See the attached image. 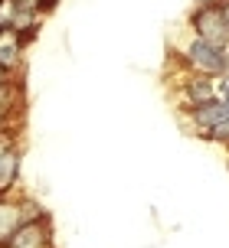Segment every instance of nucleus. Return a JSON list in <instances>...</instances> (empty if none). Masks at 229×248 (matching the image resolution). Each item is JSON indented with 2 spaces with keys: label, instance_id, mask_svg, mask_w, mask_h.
I'll use <instances>...</instances> for the list:
<instances>
[{
  "label": "nucleus",
  "instance_id": "10",
  "mask_svg": "<svg viewBox=\"0 0 229 248\" xmlns=\"http://www.w3.org/2000/svg\"><path fill=\"white\" fill-rule=\"evenodd\" d=\"M13 20H16V3L0 0V30H13Z\"/></svg>",
  "mask_w": 229,
  "mask_h": 248
},
{
  "label": "nucleus",
  "instance_id": "13",
  "mask_svg": "<svg viewBox=\"0 0 229 248\" xmlns=\"http://www.w3.org/2000/svg\"><path fill=\"white\" fill-rule=\"evenodd\" d=\"M7 78H13V75H7V72H0V85H3V82H7Z\"/></svg>",
  "mask_w": 229,
  "mask_h": 248
},
{
  "label": "nucleus",
  "instance_id": "14",
  "mask_svg": "<svg viewBox=\"0 0 229 248\" xmlns=\"http://www.w3.org/2000/svg\"><path fill=\"white\" fill-rule=\"evenodd\" d=\"M226 150H229V147H226Z\"/></svg>",
  "mask_w": 229,
  "mask_h": 248
},
{
  "label": "nucleus",
  "instance_id": "4",
  "mask_svg": "<svg viewBox=\"0 0 229 248\" xmlns=\"http://www.w3.org/2000/svg\"><path fill=\"white\" fill-rule=\"evenodd\" d=\"M20 170H23V147L13 131L0 134V196H10L20 189Z\"/></svg>",
  "mask_w": 229,
  "mask_h": 248
},
{
  "label": "nucleus",
  "instance_id": "1",
  "mask_svg": "<svg viewBox=\"0 0 229 248\" xmlns=\"http://www.w3.org/2000/svg\"><path fill=\"white\" fill-rule=\"evenodd\" d=\"M180 65L193 75H206V78H216L229 69V49H219L206 39H196L187 33V43L177 49Z\"/></svg>",
  "mask_w": 229,
  "mask_h": 248
},
{
  "label": "nucleus",
  "instance_id": "9",
  "mask_svg": "<svg viewBox=\"0 0 229 248\" xmlns=\"http://www.w3.org/2000/svg\"><path fill=\"white\" fill-rule=\"evenodd\" d=\"M16 10H26V13H36V16H46V13L56 7V0H13Z\"/></svg>",
  "mask_w": 229,
  "mask_h": 248
},
{
  "label": "nucleus",
  "instance_id": "8",
  "mask_svg": "<svg viewBox=\"0 0 229 248\" xmlns=\"http://www.w3.org/2000/svg\"><path fill=\"white\" fill-rule=\"evenodd\" d=\"M26 43L20 33L13 30H0V72L7 75H20L23 69V59H26Z\"/></svg>",
  "mask_w": 229,
  "mask_h": 248
},
{
  "label": "nucleus",
  "instance_id": "3",
  "mask_svg": "<svg viewBox=\"0 0 229 248\" xmlns=\"http://www.w3.org/2000/svg\"><path fill=\"white\" fill-rule=\"evenodd\" d=\"M43 216V206L30 196H20V193H10V196H0V245L20 229L23 222Z\"/></svg>",
  "mask_w": 229,
  "mask_h": 248
},
{
  "label": "nucleus",
  "instance_id": "12",
  "mask_svg": "<svg viewBox=\"0 0 229 248\" xmlns=\"http://www.w3.org/2000/svg\"><path fill=\"white\" fill-rule=\"evenodd\" d=\"M219 7H223V13H226V23H229V0H219Z\"/></svg>",
  "mask_w": 229,
  "mask_h": 248
},
{
  "label": "nucleus",
  "instance_id": "7",
  "mask_svg": "<svg viewBox=\"0 0 229 248\" xmlns=\"http://www.w3.org/2000/svg\"><path fill=\"white\" fill-rule=\"evenodd\" d=\"M213 98H219L216 95V78L193 75V72H187V78H180V88H177L180 111L196 108V105H206V101H213Z\"/></svg>",
  "mask_w": 229,
  "mask_h": 248
},
{
  "label": "nucleus",
  "instance_id": "6",
  "mask_svg": "<svg viewBox=\"0 0 229 248\" xmlns=\"http://www.w3.org/2000/svg\"><path fill=\"white\" fill-rule=\"evenodd\" d=\"M26 95H23V82L13 75L0 85V134L13 131L16 134V124H20V114H23Z\"/></svg>",
  "mask_w": 229,
  "mask_h": 248
},
{
  "label": "nucleus",
  "instance_id": "11",
  "mask_svg": "<svg viewBox=\"0 0 229 248\" xmlns=\"http://www.w3.org/2000/svg\"><path fill=\"white\" fill-rule=\"evenodd\" d=\"M216 95L219 98H229V69L223 75H216Z\"/></svg>",
  "mask_w": 229,
  "mask_h": 248
},
{
  "label": "nucleus",
  "instance_id": "5",
  "mask_svg": "<svg viewBox=\"0 0 229 248\" xmlns=\"http://www.w3.org/2000/svg\"><path fill=\"white\" fill-rule=\"evenodd\" d=\"M0 248H56V229H52V219L43 212V216H36V219L23 222Z\"/></svg>",
  "mask_w": 229,
  "mask_h": 248
},
{
  "label": "nucleus",
  "instance_id": "2",
  "mask_svg": "<svg viewBox=\"0 0 229 248\" xmlns=\"http://www.w3.org/2000/svg\"><path fill=\"white\" fill-rule=\"evenodd\" d=\"M187 33L196 39H206L219 49H229V23L219 0H200L187 13Z\"/></svg>",
  "mask_w": 229,
  "mask_h": 248
}]
</instances>
